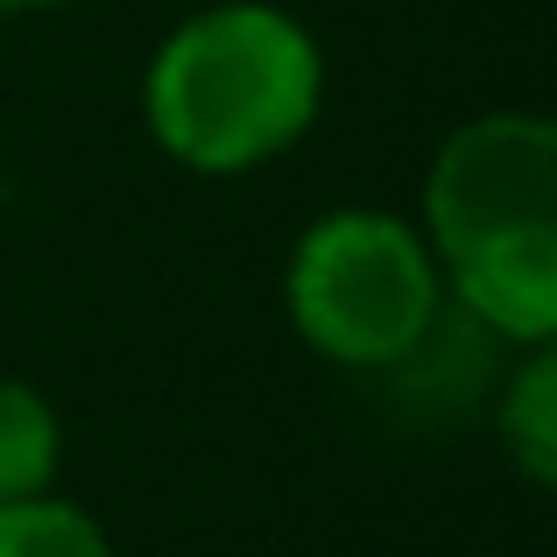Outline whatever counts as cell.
Wrapping results in <instances>:
<instances>
[{"mask_svg":"<svg viewBox=\"0 0 557 557\" xmlns=\"http://www.w3.org/2000/svg\"><path fill=\"white\" fill-rule=\"evenodd\" d=\"M417 233L451 304L530 354L557 346V127L530 107L473 113L423 170Z\"/></svg>","mask_w":557,"mask_h":557,"instance_id":"obj_1","label":"cell"},{"mask_svg":"<svg viewBox=\"0 0 557 557\" xmlns=\"http://www.w3.org/2000/svg\"><path fill=\"white\" fill-rule=\"evenodd\" d=\"M325 107V50L275 0H212L156 42L141 127L190 177H255L283 163Z\"/></svg>","mask_w":557,"mask_h":557,"instance_id":"obj_2","label":"cell"},{"mask_svg":"<svg viewBox=\"0 0 557 557\" xmlns=\"http://www.w3.org/2000/svg\"><path fill=\"white\" fill-rule=\"evenodd\" d=\"M283 311L318 360L381 374L431 346L445 318V275L417 219L388 205H332L289 247Z\"/></svg>","mask_w":557,"mask_h":557,"instance_id":"obj_3","label":"cell"},{"mask_svg":"<svg viewBox=\"0 0 557 557\" xmlns=\"http://www.w3.org/2000/svg\"><path fill=\"white\" fill-rule=\"evenodd\" d=\"M494 431L536 494L557 487V346H530L494 403Z\"/></svg>","mask_w":557,"mask_h":557,"instance_id":"obj_4","label":"cell"},{"mask_svg":"<svg viewBox=\"0 0 557 557\" xmlns=\"http://www.w3.org/2000/svg\"><path fill=\"white\" fill-rule=\"evenodd\" d=\"M64 473V417L22 374H0V502L50 494Z\"/></svg>","mask_w":557,"mask_h":557,"instance_id":"obj_5","label":"cell"},{"mask_svg":"<svg viewBox=\"0 0 557 557\" xmlns=\"http://www.w3.org/2000/svg\"><path fill=\"white\" fill-rule=\"evenodd\" d=\"M0 557H121L107 522L85 516L78 502L28 494V502H0Z\"/></svg>","mask_w":557,"mask_h":557,"instance_id":"obj_6","label":"cell"},{"mask_svg":"<svg viewBox=\"0 0 557 557\" xmlns=\"http://www.w3.org/2000/svg\"><path fill=\"white\" fill-rule=\"evenodd\" d=\"M8 14H22V8H71V0H0Z\"/></svg>","mask_w":557,"mask_h":557,"instance_id":"obj_7","label":"cell"}]
</instances>
